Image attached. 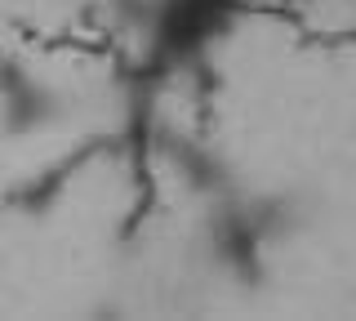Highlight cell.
Returning <instances> with one entry per match:
<instances>
[{"label": "cell", "instance_id": "1", "mask_svg": "<svg viewBox=\"0 0 356 321\" xmlns=\"http://www.w3.org/2000/svg\"><path fill=\"white\" fill-rule=\"evenodd\" d=\"M58 112H63V94L44 76H36L18 58L0 63V120H5L9 134L44 130L49 120H58Z\"/></svg>", "mask_w": 356, "mask_h": 321}]
</instances>
